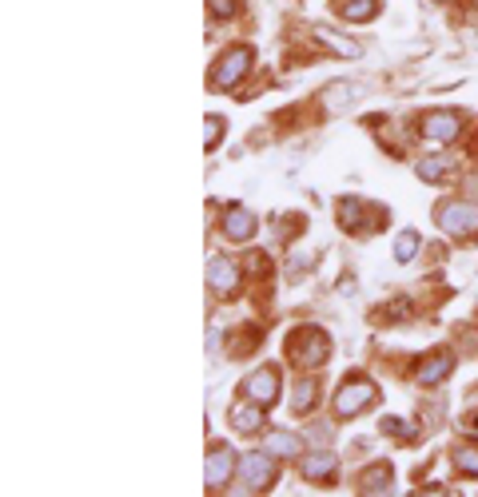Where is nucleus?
Listing matches in <instances>:
<instances>
[{"label": "nucleus", "instance_id": "1", "mask_svg": "<svg viewBox=\"0 0 478 497\" xmlns=\"http://www.w3.org/2000/svg\"><path fill=\"white\" fill-rule=\"evenodd\" d=\"M287 358L295 366H307V371H319L323 363L331 358V338L319 327H303L287 338Z\"/></svg>", "mask_w": 478, "mask_h": 497}, {"label": "nucleus", "instance_id": "2", "mask_svg": "<svg viewBox=\"0 0 478 497\" xmlns=\"http://www.w3.org/2000/svg\"><path fill=\"white\" fill-rule=\"evenodd\" d=\"M235 477H239V490H243V493H263V490H271V485H276L279 469H276V461L268 458V450H263V453H243V458H239Z\"/></svg>", "mask_w": 478, "mask_h": 497}, {"label": "nucleus", "instance_id": "3", "mask_svg": "<svg viewBox=\"0 0 478 497\" xmlns=\"http://www.w3.org/2000/svg\"><path fill=\"white\" fill-rule=\"evenodd\" d=\"M439 227L450 239H474L478 235V203L471 200H455L439 208Z\"/></svg>", "mask_w": 478, "mask_h": 497}, {"label": "nucleus", "instance_id": "4", "mask_svg": "<svg viewBox=\"0 0 478 497\" xmlns=\"http://www.w3.org/2000/svg\"><path fill=\"white\" fill-rule=\"evenodd\" d=\"M251 48H227L224 56L211 64V88L216 92H227V88H235L239 80L247 76V68H251Z\"/></svg>", "mask_w": 478, "mask_h": 497}, {"label": "nucleus", "instance_id": "5", "mask_svg": "<svg viewBox=\"0 0 478 497\" xmlns=\"http://www.w3.org/2000/svg\"><path fill=\"white\" fill-rule=\"evenodd\" d=\"M463 135V116L458 111H431V116H423V143L426 148H447L450 140H458Z\"/></svg>", "mask_w": 478, "mask_h": 497}, {"label": "nucleus", "instance_id": "6", "mask_svg": "<svg viewBox=\"0 0 478 497\" xmlns=\"http://www.w3.org/2000/svg\"><path fill=\"white\" fill-rule=\"evenodd\" d=\"M375 398H379V394H375L371 382L351 379L343 390H335V418H355L358 410H367Z\"/></svg>", "mask_w": 478, "mask_h": 497}, {"label": "nucleus", "instance_id": "7", "mask_svg": "<svg viewBox=\"0 0 478 497\" xmlns=\"http://www.w3.org/2000/svg\"><path fill=\"white\" fill-rule=\"evenodd\" d=\"M235 469H239V461H235L232 445L216 442V445H211V453H208V469H203V477H208V490H224V485L235 477Z\"/></svg>", "mask_w": 478, "mask_h": 497}, {"label": "nucleus", "instance_id": "8", "mask_svg": "<svg viewBox=\"0 0 478 497\" xmlns=\"http://www.w3.org/2000/svg\"><path fill=\"white\" fill-rule=\"evenodd\" d=\"M239 390H243V398L260 402V406H271V402L279 398V371L276 366H260L255 374H247Z\"/></svg>", "mask_w": 478, "mask_h": 497}, {"label": "nucleus", "instance_id": "9", "mask_svg": "<svg viewBox=\"0 0 478 497\" xmlns=\"http://www.w3.org/2000/svg\"><path fill=\"white\" fill-rule=\"evenodd\" d=\"M208 287L216 298H232L239 290V267L232 259H224V255H216V259L208 263Z\"/></svg>", "mask_w": 478, "mask_h": 497}, {"label": "nucleus", "instance_id": "10", "mask_svg": "<svg viewBox=\"0 0 478 497\" xmlns=\"http://www.w3.org/2000/svg\"><path fill=\"white\" fill-rule=\"evenodd\" d=\"M299 474H303L307 482H335L339 458L331 450H315V453H307V458L299 461Z\"/></svg>", "mask_w": 478, "mask_h": 497}, {"label": "nucleus", "instance_id": "11", "mask_svg": "<svg viewBox=\"0 0 478 497\" xmlns=\"http://www.w3.org/2000/svg\"><path fill=\"white\" fill-rule=\"evenodd\" d=\"M450 371H455V354H450V350H434V354H426L423 363H418L415 379L423 382V387H439Z\"/></svg>", "mask_w": 478, "mask_h": 497}, {"label": "nucleus", "instance_id": "12", "mask_svg": "<svg viewBox=\"0 0 478 497\" xmlns=\"http://www.w3.org/2000/svg\"><path fill=\"white\" fill-rule=\"evenodd\" d=\"M219 231H224L232 243H247L255 235V216L247 208H227L224 219H219Z\"/></svg>", "mask_w": 478, "mask_h": 497}, {"label": "nucleus", "instance_id": "13", "mask_svg": "<svg viewBox=\"0 0 478 497\" xmlns=\"http://www.w3.org/2000/svg\"><path fill=\"white\" fill-rule=\"evenodd\" d=\"M335 219H339V227H343V231L363 235V231H367V203L363 200H339Z\"/></svg>", "mask_w": 478, "mask_h": 497}, {"label": "nucleus", "instance_id": "14", "mask_svg": "<svg viewBox=\"0 0 478 497\" xmlns=\"http://www.w3.org/2000/svg\"><path fill=\"white\" fill-rule=\"evenodd\" d=\"M315 40H319V45L327 48V53H335V56H347V60H355L358 53H363V48H358L351 37H343V32L327 29V24H319V29H315Z\"/></svg>", "mask_w": 478, "mask_h": 497}, {"label": "nucleus", "instance_id": "15", "mask_svg": "<svg viewBox=\"0 0 478 497\" xmlns=\"http://www.w3.org/2000/svg\"><path fill=\"white\" fill-rule=\"evenodd\" d=\"M232 426L239 434H255L263 426V406H260V402H251V398L235 402V406H232Z\"/></svg>", "mask_w": 478, "mask_h": 497}, {"label": "nucleus", "instance_id": "16", "mask_svg": "<svg viewBox=\"0 0 478 497\" xmlns=\"http://www.w3.org/2000/svg\"><path fill=\"white\" fill-rule=\"evenodd\" d=\"M391 485H395V469H391V461H379V466L363 469V493H391Z\"/></svg>", "mask_w": 478, "mask_h": 497}, {"label": "nucleus", "instance_id": "17", "mask_svg": "<svg viewBox=\"0 0 478 497\" xmlns=\"http://www.w3.org/2000/svg\"><path fill=\"white\" fill-rule=\"evenodd\" d=\"M335 12L351 24H363L379 12V0H335Z\"/></svg>", "mask_w": 478, "mask_h": 497}, {"label": "nucleus", "instance_id": "18", "mask_svg": "<svg viewBox=\"0 0 478 497\" xmlns=\"http://www.w3.org/2000/svg\"><path fill=\"white\" fill-rule=\"evenodd\" d=\"M263 450L276 453V458H295V453H299V438H295V434H287V430H271L268 442H263Z\"/></svg>", "mask_w": 478, "mask_h": 497}, {"label": "nucleus", "instance_id": "19", "mask_svg": "<svg viewBox=\"0 0 478 497\" xmlns=\"http://www.w3.org/2000/svg\"><path fill=\"white\" fill-rule=\"evenodd\" d=\"M315 402H319V387H315L311 379H299V387L292 394V410H295V414H311Z\"/></svg>", "mask_w": 478, "mask_h": 497}, {"label": "nucleus", "instance_id": "20", "mask_svg": "<svg viewBox=\"0 0 478 497\" xmlns=\"http://www.w3.org/2000/svg\"><path fill=\"white\" fill-rule=\"evenodd\" d=\"M358 96H363V84H335V88L323 92V104L327 108H347Z\"/></svg>", "mask_w": 478, "mask_h": 497}, {"label": "nucleus", "instance_id": "21", "mask_svg": "<svg viewBox=\"0 0 478 497\" xmlns=\"http://www.w3.org/2000/svg\"><path fill=\"white\" fill-rule=\"evenodd\" d=\"M447 171H450V159H442V156L418 159V179H426V183H439V179H447Z\"/></svg>", "mask_w": 478, "mask_h": 497}, {"label": "nucleus", "instance_id": "22", "mask_svg": "<svg viewBox=\"0 0 478 497\" xmlns=\"http://www.w3.org/2000/svg\"><path fill=\"white\" fill-rule=\"evenodd\" d=\"M383 434H387V438L407 442V445H411V442L418 438V430H415L411 422H407V418H383Z\"/></svg>", "mask_w": 478, "mask_h": 497}, {"label": "nucleus", "instance_id": "23", "mask_svg": "<svg viewBox=\"0 0 478 497\" xmlns=\"http://www.w3.org/2000/svg\"><path fill=\"white\" fill-rule=\"evenodd\" d=\"M455 466L463 477H478V450L474 445H458L455 450Z\"/></svg>", "mask_w": 478, "mask_h": 497}, {"label": "nucleus", "instance_id": "24", "mask_svg": "<svg viewBox=\"0 0 478 497\" xmlns=\"http://www.w3.org/2000/svg\"><path fill=\"white\" fill-rule=\"evenodd\" d=\"M418 251V231H403V235L395 239V259L399 263H411Z\"/></svg>", "mask_w": 478, "mask_h": 497}, {"label": "nucleus", "instance_id": "25", "mask_svg": "<svg viewBox=\"0 0 478 497\" xmlns=\"http://www.w3.org/2000/svg\"><path fill=\"white\" fill-rule=\"evenodd\" d=\"M219 140H224V119H219V116H208V119H203V148L216 151Z\"/></svg>", "mask_w": 478, "mask_h": 497}, {"label": "nucleus", "instance_id": "26", "mask_svg": "<svg viewBox=\"0 0 478 497\" xmlns=\"http://www.w3.org/2000/svg\"><path fill=\"white\" fill-rule=\"evenodd\" d=\"M208 8H211V16H216V20H232L239 0H208Z\"/></svg>", "mask_w": 478, "mask_h": 497}, {"label": "nucleus", "instance_id": "27", "mask_svg": "<svg viewBox=\"0 0 478 497\" xmlns=\"http://www.w3.org/2000/svg\"><path fill=\"white\" fill-rule=\"evenodd\" d=\"M463 430L471 434V438H478V410H474V414H466V418H463Z\"/></svg>", "mask_w": 478, "mask_h": 497}, {"label": "nucleus", "instance_id": "28", "mask_svg": "<svg viewBox=\"0 0 478 497\" xmlns=\"http://www.w3.org/2000/svg\"><path fill=\"white\" fill-rule=\"evenodd\" d=\"M247 267H251V271H268V255H251V259H247Z\"/></svg>", "mask_w": 478, "mask_h": 497}]
</instances>
